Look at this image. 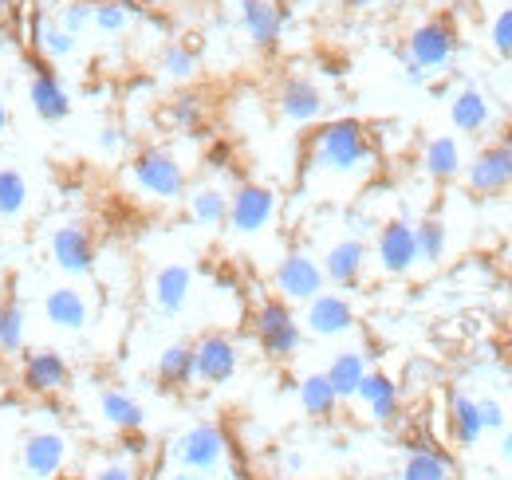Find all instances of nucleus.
<instances>
[{
  "instance_id": "a19ab883",
  "label": "nucleus",
  "mask_w": 512,
  "mask_h": 480,
  "mask_svg": "<svg viewBox=\"0 0 512 480\" xmlns=\"http://www.w3.org/2000/svg\"><path fill=\"white\" fill-rule=\"evenodd\" d=\"M481 421H485V433H505L509 429V414L497 398H481Z\"/></svg>"
},
{
  "instance_id": "dca6fc26",
  "label": "nucleus",
  "mask_w": 512,
  "mask_h": 480,
  "mask_svg": "<svg viewBox=\"0 0 512 480\" xmlns=\"http://www.w3.org/2000/svg\"><path fill=\"white\" fill-rule=\"evenodd\" d=\"M367 260H371V248L363 237H339L335 244H327L323 252V276L327 284L335 288H355L363 276H367Z\"/></svg>"
},
{
  "instance_id": "0eeeda50",
  "label": "nucleus",
  "mask_w": 512,
  "mask_h": 480,
  "mask_svg": "<svg viewBox=\"0 0 512 480\" xmlns=\"http://www.w3.org/2000/svg\"><path fill=\"white\" fill-rule=\"evenodd\" d=\"M71 461V441L64 429H32L20 441V469L32 480H56L64 477Z\"/></svg>"
},
{
  "instance_id": "e433bc0d",
  "label": "nucleus",
  "mask_w": 512,
  "mask_h": 480,
  "mask_svg": "<svg viewBox=\"0 0 512 480\" xmlns=\"http://www.w3.org/2000/svg\"><path fill=\"white\" fill-rule=\"evenodd\" d=\"M138 16V8L130 0H95V24L103 36H123L130 28V20Z\"/></svg>"
},
{
  "instance_id": "39448f33",
  "label": "nucleus",
  "mask_w": 512,
  "mask_h": 480,
  "mask_svg": "<svg viewBox=\"0 0 512 480\" xmlns=\"http://www.w3.org/2000/svg\"><path fill=\"white\" fill-rule=\"evenodd\" d=\"M280 213V193L272 185H260V181H241L229 197V233L233 237H260L264 229H272Z\"/></svg>"
},
{
  "instance_id": "58836bf2",
  "label": "nucleus",
  "mask_w": 512,
  "mask_h": 480,
  "mask_svg": "<svg viewBox=\"0 0 512 480\" xmlns=\"http://www.w3.org/2000/svg\"><path fill=\"white\" fill-rule=\"evenodd\" d=\"M489 48L501 60H512V4L493 16V24H489Z\"/></svg>"
},
{
  "instance_id": "bb28decb",
  "label": "nucleus",
  "mask_w": 512,
  "mask_h": 480,
  "mask_svg": "<svg viewBox=\"0 0 512 480\" xmlns=\"http://www.w3.org/2000/svg\"><path fill=\"white\" fill-rule=\"evenodd\" d=\"M327 382L335 386V394H339V402H355V394H359V386H363V378L371 374V362L363 351H339L335 359L327 362Z\"/></svg>"
},
{
  "instance_id": "c756f323",
  "label": "nucleus",
  "mask_w": 512,
  "mask_h": 480,
  "mask_svg": "<svg viewBox=\"0 0 512 480\" xmlns=\"http://www.w3.org/2000/svg\"><path fill=\"white\" fill-rule=\"evenodd\" d=\"M158 382L166 390H186L193 382V343H170L162 355H158V366H154Z\"/></svg>"
},
{
  "instance_id": "6ab92c4d",
  "label": "nucleus",
  "mask_w": 512,
  "mask_h": 480,
  "mask_svg": "<svg viewBox=\"0 0 512 480\" xmlns=\"http://www.w3.org/2000/svg\"><path fill=\"white\" fill-rule=\"evenodd\" d=\"M355 402H359V410H363L367 421L390 425V421L398 418V410H402V390H398V382H394L386 370H371V374L363 378Z\"/></svg>"
},
{
  "instance_id": "20e7f679",
  "label": "nucleus",
  "mask_w": 512,
  "mask_h": 480,
  "mask_svg": "<svg viewBox=\"0 0 512 480\" xmlns=\"http://www.w3.org/2000/svg\"><path fill=\"white\" fill-rule=\"evenodd\" d=\"M253 335L260 351L276 362L296 359V351L304 347V323L296 319L292 303H284L280 296L260 300V307L253 311Z\"/></svg>"
},
{
  "instance_id": "ddd939ff",
  "label": "nucleus",
  "mask_w": 512,
  "mask_h": 480,
  "mask_svg": "<svg viewBox=\"0 0 512 480\" xmlns=\"http://www.w3.org/2000/svg\"><path fill=\"white\" fill-rule=\"evenodd\" d=\"M48 252H52V260L64 276H91L95 272V237L79 221L56 225L52 237H48Z\"/></svg>"
},
{
  "instance_id": "f3484780",
  "label": "nucleus",
  "mask_w": 512,
  "mask_h": 480,
  "mask_svg": "<svg viewBox=\"0 0 512 480\" xmlns=\"http://www.w3.org/2000/svg\"><path fill=\"white\" fill-rule=\"evenodd\" d=\"M323 91L308 79V75H288L280 87H276V111L292 126H312L323 119Z\"/></svg>"
},
{
  "instance_id": "8fccbe9b",
  "label": "nucleus",
  "mask_w": 512,
  "mask_h": 480,
  "mask_svg": "<svg viewBox=\"0 0 512 480\" xmlns=\"http://www.w3.org/2000/svg\"><path fill=\"white\" fill-rule=\"evenodd\" d=\"M12 4H16V0H0V16H4V12L12 8Z\"/></svg>"
},
{
  "instance_id": "09e8293b",
  "label": "nucleus",
  "mask_w": 512,
  "mask_h": 480,
  "mask_svg": "<svg viewBox=\"0 0 512 480\" xmlns=\"http://www.w3.org/2000/svg\"><path fill=\"white\" fill-rule=\"evenodd\" d=\"M8 130V107H4V99H0V134Z\"/></svg>"
},
{
  "instance_id": "72a5a7b5",
  "label": "nucleus",
  "mask_w": 512,
  "mask_h": 480,
  "mask_svg": "<svg viewBox=\"0 0 512 480\" xmlns=\"http://www.w3.org/2000/svg\"><path fill=\"white\" fill-rule=\"evenodd\" d=\"M162 119L170 122L178 134H193V130H201V122H205V99L193 95V91H182V95H174V99L166 103Z\"/></svg>"
},
{
  "instance_id": "423d86ee",
  "label": "nucleus",
  "mask_w": 512,
  "mask_h": 480,
  "mask_svg": "<svg viewBox=\"0 0 512 480\" xmlns=\"http://www.w3.org/2000/svg\"><path fill=\"white\" fill-rule=\"evenodd\" d=\"M272 284H276V296L284 303H312L320 292H327L323 264L304 248H292V252L280 256V264L272 272Z\"/></svg>"
},
{
  "instance_id": "cd10ccee",
  "label": "nucleus",
  "mask_w": 512,
  "mask_h": 480,
  "mask_svg": "<svg viewBox=\"0 0 512 480\" xmlns=\"http://www.w3.org/2000/svg\"><path fill=\"white\" fill-rule=\"evenodd\" d=\"M422 170L430 181H453L461 170H465V154H461V142L449 138V134H438L422 146Z\"/></svg>"
},
{
  "instance_id": "f704fd0d",
  "label": "nucleus",
  "mask_w": 512,
  "mask_h": 480,
  "mask_svg": "<svg viewBox=\"0 0 512 480\" xmlns=\"http://www.w3.org/2000/svg\"><path fill=\"white\" fill-rule=\"evenodd\" d=\"M158 71L174 83H190L197 75V48L193 44H182V40H170L162 52H158Z\"/></svg>"
},
{
  "instance_id": "7c9ffc66",
  "label": "nucleus",
  "mask_w": 512,
  "mask_h": 480,
  "mask_svg": "<svg viewBox=\"0 0 512 480\" xmlns=\"http://www.w3.org/2000/svg\"><path fill=\"white\" fill-rule=\"evenodd\" d=\"M24 303L8 288L0 300V355H24Z\"/></svg>"
},
{
  "instance_id": "473e14b6",
  "label": "nucleus",
  "mask_w": 512,
  "mask_h": 480,
  "mask_svg": "<svg viewBox=\"0 0 512 480\" xmlns=\"http://www.w3.org/2000/svg\"><path fill=\"white\" fill-rule=\"evenodd\" d=\"M414 233H418V260L426 268H438L446 260V244H449L446 221L442 217H422V221H414Z\"/></svg>"
},
{
  "instance_id": "7ed1b4c3",
  "label": "nucleus",
  "mask_w": 512,
  "mask_h": 480,
  "mask_svg": "<svg viewBox=\"0 0 512 480\" xmlns=\"http://www.w3.org/2000/svg\"><path fill=\"white\" fill-rule=\"evenodd\" d=\"M170 461L178 469L213 477V473H221L233 461V445H229V437H225V429L217 421H197V425L182 429L170 441Z\"/></svg>"
},
{
  "instance_id": "c85d7f7f",
  "label": "nucleus",
  "mask_w": 512,
  "mask_h": 480,
  "mask_svg": "<svg viewBox=\"0 0 512 480\" xmlns=\"http://www.w3.org/2000/svg\"><path fill=\"white\" fill-rule=\"evenodd\" d=\"M296 398H300V410H304L308 418H316V421H327L335 410H339V394H335V386L327 382V374H323V370H316V374H304V378H300Z\"/></svg>"
},
{
  "instance_id": "a18cd8bd",
  "label": "nucleus",
  "mask_w": 512,
  "mask_h": 480,
  "mask_svg": "<svg viewBox=\"0 0 512 480\" xmlns=\"http://www.w3.org/2000/svg\"><path fill=\"white\" fill-rule=\"evenodd\" d=\"M497 453H501L505 461H512V425L505 429V433H501V449H497Z\"/></svg>"
},
{
  "instance_id": "f8f14e48",
  "label": "nucleus",
  "mask_w": 512,
  "mask_h": 480,
  "mask_svg": "<svg viewBox=\"0 0 512 480\" xmlns=\"http://www.w3.org/2000/svg\"><path fill=\"white\" fill-rule=\"evenodd\" d=\"M465 181L473 193L481 197H497L512 189V130L501 134L497 142H489L469 166H465Z\"/></svg>"
},
{
  "instance_id": "4c0bfd02",
  "label": "nucleus",
  "mask_w": 512,
  "mask_h": 480,
  "mask_svg": "<svg viewBox=\"0 0 512 480\" xmlns=\"http://www.w3.org/2000/svg\"><path fill=\"white\" fill-rule=\"evenodd\" d=\"M56 24L79 40V32H87L95 24V0H67L64 8H60V20Z\"/></svg>"
},
{
  "instance_id": "393cba45",
  "label": "nucleus",
  "mask_w": 512,
  "mask_h": 480,
  "mask_svg": "<svg viewBox=\"0 0 512 480\" xmlns=\"http://www.w3.org/2000/svg\"><path fill=\"white\" fill-rule=\"evenodd\" d=\"M398 480H457V465L438 445H410Z\"/></svg>"
},
{
  "instance_id": "ea45409f",
  "label": "nucleus",
  "mask_w": 512,
  "mask_h": 480,
  "mask_svg": "<svg viewBox=\"0 0 512 480\" xmlns=\"http://www.w3.org/2000/svg\"><path fill=\"white\" fill-rule=\"evenodd\" d=\"M95 146H99L103 158H123V154H127V130H123L119 122H107V126L99 130Z\"/></svg>"
},
{
  "instance_id": "c03bdc74",
  "label": "nucleus",
  "mask_w": 512,
  "mask_h": 480,
  "mask_svg": "<svg viewBox=\"0 0 512 480\" xmlns=\"http://www.w3.org/2000/svg\"><path fill=\"white\" fill-rule=\"evenodd\" d=\"M379 0H339V8H347V12H367V8H375Z\"/></svg>"
},
{
  "instance_id": "f03ea898",
  "label": "nucleus",
  "mask_w": 512,
  "mask_h": 480,
  "mask_svg": "<svg viewBox=\"0 0 512 480\" xmlns=\"http://www.w3.org/2000/svg\"><path fill=\"white\" fill-rule=\"evenodd\" d=\"M127 178L134 185V193H142L146 201H182L186 189H190V178H186V166L182 158L170 150V146H142L130 154Z\"/></svg>"
},
{
  "instance_id": "2eb2a0df",
  "label": "nucleus",
  "mask_w": 512,
  "mask_h": 480,
  "mask_svg": "<svg viewBox=\"0 0 512 480\" xmlns=\"http://www.w3.org/2000/svg\"><path fill=\"white\" fill-rule=\"evenodd\" d=\"M304 331L316 339H339L355 331V307L339 292H320L312 303H304Z\"/></svg>"
},
{
  "instance_id": "a878e982",
  "label": "nucleus",
  "mask_w": 512,
  "mask_h": 480,
  "mask_svg": "<svg viewBox=\"0 0 512 480\" xmlns=\"http://www.w3.org/2000/svg\"><path fill=\"white\" fill-rule=\"evenodd\" d=\"M449 433L461 449H473L485 437V421H481V398H469L465 390L449 394Z\"/></svg>"
},
{
  "instance_id": "79ce46f5",
  "label": "nucleus",
  "mask_w": 512,
  "mask_h": 480,
  "mask_svg": "<svg viewBox=\"0 0 512 480\" xmlns=\"http://www.w3.org/2000/svg\"><path fill=\"white\" fill-rule=\"evenodd\" d=\"M87 480H138V477H134V465L130 461H99L87 473Z\"/></svg>"
},
{
  "instance_id": "4468645a",
  "label": "nucleus",
  "mask_w": 512,
  "mask_h": 480,
  "mask_svg": "<svg viewBox=\"0 0 512 480\" xmlns=\"http://www.w3.org/2000/svg\"><path fill=\"white\" fill-rule=\"evenodd\" d=\"M40 311H44L48 327L67 331V335L87 331V323H91V315H95L87 292H79L75 284H56V288H48V292L40 296Z\"/></svg>"
},
{
  "instance_id": "37998d69",
  "label": "nucleus",
  "mask_w": 512,
  "mask_h": 480,
  "mask_svg": "<svg viewBox=\"0 0 512 480\" xmlns=\"http://www.w3.org/2000/svg\"><path fill=\"white\" fill-rule=\"evenodd\" d=\"M205 162H209L213 170H225V162H229V146H225V142H213L209 154H205Z\"/></svg>"
},
{
  "instance_id": "f257e3e1",
  "label": "nucleus",
  "mask_w": 512,
  "mask_h": 480,
  "mask_svg": "<svg viewBox=\"0 0 512 480\" xmlns=\"http://www.w3.org/2000/svg\"><path fill=\"white\" fill-rule=\"evenodd\" d=\"M375 134L359 119H331L312 130L308 138V158H304V178L323 181H363L375 170Z\"/></svg>"
},
{
  "instance_id": "de8ad7c7",
  "label": "nucleus",
  "mask_w": 512,
  "mask_h": 480,
  "mask_svg": "<svg viewBox=\"0 0 512 480\" xmlns=\"http://www.w3.org/2000/svg\"><path fill=\"white\" fill-rule=\"evenodd\" d=\"M138 4H146V8H170L174 0H138Z\"/></svg>"
},
{
  "instance_id": "6e6552de",
  "label": "nucleus",
  "mask_w": 512,
  "mask_h": 480,
  "mask_svg": "<svg viewBox=\"0 0 512 480\" xmlns=\"http://www.w3.org/2000/svg\"><path fill=\"white\" fill-rule=\"evenodd\" d=\"M241 370V347L225 331H205L193 343V382L201 386H225Z\"/></svg>"
},
{
  "instance_id": "49530a36",
  "label": "nucleus",
  "mask_w": 512,
  "mask_h": 480,
  "mask_svg": "<svg viewBox=\"0 0 512 480\" xmlns=\"http://www.w3.org/2000/svg\"><path fill=\"white\" fill-rule=\"evenodd\" d=\"M166 480H213V477H205V473H190V469H174Z\"/></svg>"
},
{
  "instance_id": "9d476101",
  "label": "nucleus",
  "mask_w": 512,
  "mask_h": 480,
  "mask_svg": "<svg viewBox=\"0 0 512 480\" xmlns=\"http://www.w3.org/2000/svg\"><path fill=\"white\" fill-rule=\"evenodd\" d=\"M20 390L32 398H56L60 390H67L71 382V362L56 351V347H32L20 355Z\"/></svg>"
},
{
  "instance_id": "412c9836",
  "label": "nucleus",
  "mask_w": 512,
  "mask_h": 480,
  "mask_svg": "<svg viewBox=\"0 0 512 480\" xmlns=\"http://www.w3.org/2000/svg\"><path fill=\"white\" fill-rule=\"evenodd\" d=\"M28 103L36 111V119L44 122H64L71 115V95H67V87L60 83V75L48 71V67H36L32 71V79H28Z\"/></svg>"
},
{
  "instance_id": "1a4fd4ad",
  "label": "nucleus",
  "mask_w": 512,
  "mask_h": 480,
  "mask_svg": "<svg viewBox=\"0 0 512 480\" xmlns=\"http://www.w3.org/2000/svg\"><path fill=\"white\" fill-rule=\"evenodd\" d=\"M375 260L383 276H410L422 260H418V233L410 217H390L375 233Z\"/></svg>"
},
{
  "instance_id": "5701e85b",
  "label": "nucleus",
  "mask_w": 512,
  "mask_h": 480,
  "mask_svg": "<svg viewBox=\"0 0 512 480\" xmlns=\"http://www.w3.org/2000/svg\"><path fill=\"white\" fill-rule=\"evenodd\" d=\"M229 189H221L217 181H201L186 189V209H190V221L201 229H225L229 225Z\"/></svg>"
},
{
  "instance_id": "a211bd4d",
  "label": "nucleus",
  "mask_w": 512,
  "mask_h": 480,
  "mask_svg": "<svg viewBox=\"0 0 512 480\" xmlns=\"http://www.w3.org/2000/svg\"><path fill=\"white\" fill-rule=\"evenodd\" d=\"M237 16H241V28H245L253 48L272 52L280 44V36H284V8L276 0H241Z\"/></svg>"
},
{
  "instance_id": "4be33fe9",
  "label": "nucleus",
  "mask_w": 512,
  "mask_h": 480,
  "mask_svg": "<svg viewBox=\"0 0 512 480\" xmlns=\"http://www.w3.org/2000/svg\"><path fill=\"white\" fill-rule=\"evenodd\" d=\"M449 122L457 134H485L489 122H493V103L481 87H457L453 99H449Z\"/></svg>"
},
{
  "instance_id": "c9c22d12",
  "label": "nucleus",
  "mask_w": 512,
  "mask_h": 480,
  "mask_svg": "<svg viewBox=\"0 0 512 480\" xmlns=\"http://www.w3.org/2000/svg\"><path fill=\"white\" fill-rule=\"evenodd\" d=\"M32 44H36V52L48 56V60H67V56L75 52V36L64 32L56 20H44V16L36 20V40H32Z\"/></svg>"
},
{
  "instance_id": "2f4dec72",
  "label": "nucleus",
  "mask_w": 512,
  "mask_h": 480,
  "mask_svg": "<svg viewBox=\"0 0 512 480\" xmlns=\"http://www.w3.org/2000/svg\"><path fill=\"white\" fill-rule=\"evenodd\" d=\"M28 201H32L28 178L12 166H0V221H20L28 213Z\"/></svg>"
},
{
  "instance_id": "aec40b11",
  "label": "nucleus",
  "mask_w": 512,
  "mask_h": 480,
  "mask_svg": "<svg viewBox=\"0 0 512 480\" xmlns=\"http://www.w3.org/2000/svg\"><path fill=\"white\" fill-rule=\"evenodd\" d=\"M193 292V268L190 264H162L150 280V303L158 315H182Z\"/></svg>"
},
{
  "instance_id": "9b49d317",
  "label": "nucleus",
  "mask_w": 512,
  "mask_h": 480,
  "mask_svg": "<svg viewBox=\"0 0 512 480\" xmlns=\"http://www.w3.org/2000/svg\"><path fill=\"white\" fill-rule=\"evenodd\" d=\"M453 52H457V36L446 20H422L410 40H406V63H414L422 75H438L453 63Z\"/></svg>"
},
{
  "instance_id": "b1692460",
  "label": "nucleus",
  "mask_w": 512,
  "mask_h": 480,
  "mask_svg": "<svg viewBox=\"0 0 512 480\" xmlns=\"http://www.w3.org/2000/svg\"><path fill=\"white\" fill-rule=\"evenodd\" d=\"M99 418L107 421L115 433H142L146 410H142V402H138L134 394H127V390L103 386V390H99Z\"/></svg>"
},
{
  "instance_id": "3c124183",
  "label": "nucleus",
  "mask_w": 512,
  "mask_h": 480,
  "mask_svg": "<svg viewBox=\"0 0 512 480\" xmlns=\"http://www.w3.org/2000/svg\"><path fill=\"white\" fill-rule=\"evenodd\" d=\"M509 256H512V244H509Z\"/></svg>"
}]
</instances>
